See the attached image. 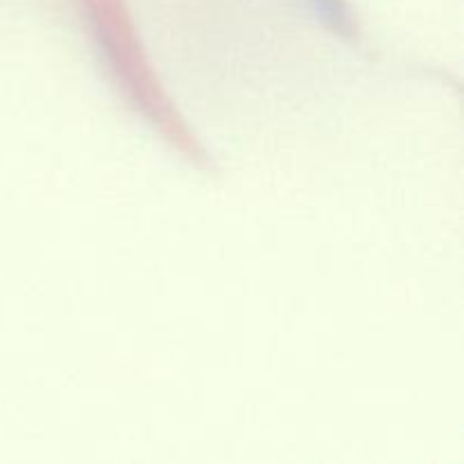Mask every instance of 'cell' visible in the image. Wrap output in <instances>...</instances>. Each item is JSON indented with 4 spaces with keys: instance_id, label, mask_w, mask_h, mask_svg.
Instances as JSON below:
<instances>
[{
    "instance_id": "cell-1",
    "label": "cell",
    "mask_w": 464,
    "mask_h": 464,
    "mask_svg": "<svg viewBox=\"0 0 464 464\" xmlns=\"http://www.w3.org/2000/svg\"><path fill=\"white\" fill-rule=\"evenodd\" d=\"M313 16L335 34H352L353 16L344 0H304Z\"/></svg>"
}]
</instances>
